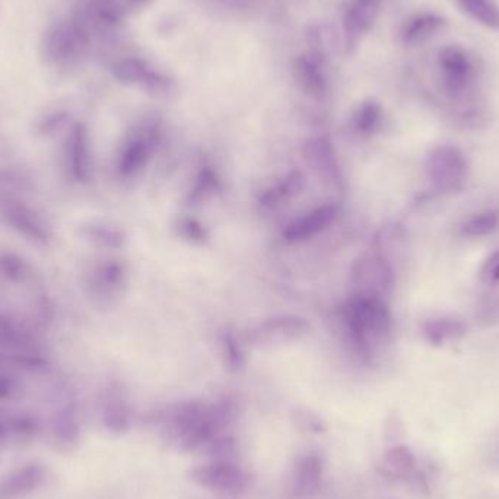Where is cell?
Wrapping results in <instances>:
<instances>
[{"label":"cell","mask_w":499,"mask_h":499,"mask_svg":"<svg viewBox=\"0 0 499 499\" xmlns=\"http://www.w3.org/2000/svg\"><path fill=\"white\" fill-rule=\"evenodd\" d=\"M227 418L225 408L188 402L168 409L162 423V435L168 444L180 452L206 450L215 438L219 437L220 431L227 425Z\"/></svg>","instance_id":"1"},{"label":"cell","mask_w":499,"mask_h":499,"mask_svg":"<svg viewBox=\"0 0 499 499\" xmlns=\"http://www.w3.org/2000/svg\"><path fill=\"white\" fill-rule=\"evenodd\" d=\"M343 321L356 351L363 356L371 355L372 346L386 341L393 329V317L382 298L352 295L343 311Z\"/></svg>","instance_id":"2"},{"label":"cell","mask_w":499,"mask_h":499,"mask_svg":"<svg viewBox=\"0 0 499 499\" xmlns=\"http://www.w3.org/2000/svg\"><path fill=\"white\" fill-rule=\"evenodd\" d=\"M438 69L443 89L452 98H464L476 84V60L462 46H447L443 48L438 53Z\"/></svg>","instance_id":"3"},{"label":"cell","mask_w":499,"mask_h":499,"mask_svg":"<svg viewBox=\"0 0 499 499\" xmlns=\"http://www.w3.org/2000/svg\"><path fill=\"white\" fill-rule=\"evenodd\" d=\"M426 171L431 183L441 193L460 191L469 177L466 155L454 145L435 148L426 161Z\"/></svg>","instance_id":"4"},{"label":"cell","mask_w":499,"mask_h":499,"mask_svg":"<svg viewBox=\"0 0 499 499\" xmlns=\"http://www.w3.org/2000/svg\"><path fill=\"white\" fill-rule=\"evenodd\" d=\"M190 479L200 488L225 495H239L249 486L246 470L229 459H213L199 464L190 470Z\"/></svg>","instance_id":"5"},{"label":"cell","mask_w":499,"mask_h":499,"mask_svg":"<svg viewBox=\"0 0 499 499\" xmlns=\"http://www.w3.org/2000/svg\"><path fill=\"white\" fill-rule=\"evenodd\" d=\"M394 285V269L379 254L363 256L352 270L353 295L356 297L384 298Z\"/></svg>","instance_id":"6"},{"label":"cell","mask_w":499,"mask_h":499,"mask_svg":"<svg viewBox=\"0 0 499 499\" xmlns=\"http://www.w3.org/2000/svg\"><path fill=\"white\" fill-rule=\"evenodd\" d=\"M46 479L45 467L37 463L24 464L0 481V499H19L37 491Z\"/></svg>","instance_id":"7"},{"label":"cell","mask_w":499,"mask_h":499,"mask_svg":"<svg viewBox=\"0 0 499 499\" xmlns=\"http://www.w3.org/2000/svg\"><path fill=\"white\" fill-rule=\"evenodd\" d=\"M339 208L336 205H324L321 208L305 213L304 217L292 220L288 225L287 229L283 231V237L288 241H302L309 239L314 235L323 232L333 224V220L338 218Z\"/></svg>","instance_id":"8"},{"label":"cell","mask_w":499,"mask_h":499,"mask_svg":"<svg viewBox=\"0 0 499 499\" xmlns=\"http://www.w3.org/2000/svg\"><path fill=\"white\" fill-rule=\"evenodd\" d=\"M323 460L320 455L310 453L298 460L295 466L292 489L297 498H310L319 491L323 479Z\"/></svg>","instance_id":"9"},{"label":"cell","mask_w":499,"mask_h":499,"mask_svg":"<svg viewBox=\"0 0 499 499\" xmlns=\"http://www.w3.org/2000/svg\"><path fill=\"white\" fill-rule=\"evenodd\" d=\"M379 0H355L345 18V33L349 40L356 41L372 28L379 16Z\"/></svg>","instance_id":"10"},{"label":"cell","mask_w":499,"mask_h":499,"mask_svg":"<svg viewBox=\"0 0 499 499\" xmlns=\"http://www.w3.org/2000/svg\"><path fill=\"white\" fill-rule=\"evenodd\" d=\"M309 324L298 317H280V319L269 320L260 324L258 331H254V338L258 341H287L298 338L307 331Z\"/></svg>","instance_id":"11"},{"label":"cell","mask_w":499,"mask_h":499,"mask_svg":"<svg viewBox=\"0 0 499 499\" xmlns=\"http://www.w3.org/2000/svg\"><path fill=\"white\" fill-rule=\"evenodd\" d=\"M297 77L305 92L310 96L321 97L327 89L323 60L320 55L311 53L300 57L297 62Z\"/></svg>","instance_id":"12"},{"label":"cell","mask_w":499,"mask_h":499,"mask_svg":"<svg viewBox=\"0 0 499 499\" xmlns=\"http://www.w3.org/2000/svg\"><path fill=\"white\" fill-rule=\"evenodd\" d=\"M81 46V36L74 26H56L52 33L48 34L46 41V53L48 59L59 63L70 59Z\"/></svg>","instance_id":"13"},{"label":"cell","mask_w":499,"mask_h":499,"mask_svg":"<svg viewBox=\"0 0 499 499\" xmlns=\"http://www.w3.org/2000/svg\"><path fill=\"white\" fill-rule=\"evenodd\" d=\"M382 462H384V467L389 470V474H393L397 479L418 481V459L406 445H394L389 448Z\"/></svg>","instance_id":"14"},{"label":"cell","mask_w":499,"mask_h":499,"mask_svg":"<svg viewBox=\"0 0 499 499\" xmlns=\"http://www.w3.org/2000/svg\"><path fill=\"white\" fill-rule=\"evenodd\" d=\"M447 26V21L435 14H423L411 19L403 30V41L406 45H423L435 37Z\"/></svg>","instance_id":"15"},{"label":"cell","mask_w":499,"mask_h":499,"mask_svg":"<svg viewBox=\"0 0 499 499\" xmlns=\"http://www.w3.org/2000/svg\"><path fill=\"white\" fill-rule=\"evenodd\" d=\"M155 132L145 133L139 137H133L129 147L126 148L125 155L121 159V173L126 176H132L147 166L148 159L151 157L152 147H154Z\"/></svg>","instance_id":"16"},{"label":"cell","mask_w":499,"mask_h":499,"mask_svg":"<svg viewBox=\"0 0 499 499\" xmlns=\"http://www.w3.org/2000/svg\"><path fill=\"white\" fill-rule=\"evenodd\" d=\"M467 326L464 321L454 317L431 320L423 326V334L431 345H444L447 341H457L466 334Z\"/></svg>","instance_id":"17"},{"label":"cell","mask_w":499,"mask_h":499,"mask_svg":"<svg viewBox=\"0 0 499 499\" xmlns=\"http://www.w3.org/2000/svg\"><path fill=\"white\" fill-rule=\"evenodd\" d=\"M305 158L317 173L329 178H338V162L334 158L333 148L329 144V140L316 139L310 142L307 145Z\"/></svg>","instance_id":"18"},{"label":"cell","mask_w":499,"mask_h":499,"mask_svg":"<svg viewBox=\"0 0 499 499\" xmlns=\"http://www.w3.org/2000/svg\"><path fill=\"white\" fill-rule=\"evenodd\" d=\"M375 254L389 261L393 266V260L404 249V231L401 225L392 224L382 228L375 239Z\"/></svg>","instance_id":"19"},{"label":"cell","mask_w":499,"mask_h":499,"mask_svg":"<svg viewBox=\"0 0 499 499\" xmlns=\"http://www.w3.org/2000/svg\"><path fill=\"white\" fill-rule=\"evenodd\" d=\"M499 229V212L495 209L482 210L467 218L460 227V232L469 239H482L495 234Z\"/></svg>","instance_id":"20"},{"label":"cell","mask_w":499,"mask_h":499,"mask_svg":"<svg viewBox=\"0 0 499 499\" xmlns=\"http://www.w3.org/2000/svg\"><path fill=\"white\" fill-rule=\"evenodd\" d=\"M463 11H466L476 23L499 30V8L494 0H457Z\"/></svg>","instance_id":"21"},{"label":"cell","mask_w":499,"mask_h":499,"mask_svg":"<svg viewBox=\"0 0 499 499\" xmlns=\"http://www.w3.org/2000/svg\"><path fill=\"white\" fill-rule=\"evenodd\" d=\"M130 423H132V416H130L129 406L121 399L113 397L104 404L103 423L110 433H125L129 430Z\"/></svg>","instance_id":"22"},{"label":"cell","mask_w":499,"mask_h":499,"mask_svg":"<svg viewBox=\"0 0 499 499\" xmlns=\"http://www.w3.org/2000/svg\"><path fill=\"white\" fill-rule=\"evenodd\" d=\"M53 435L60 444H76L79 435H81V425H79L74 409H63L56 415L55 421H53Z\"/></svg>","instance_id":"23"},{"label":"cell","mask_w":499,"mask_h":499,"mask_svg":"<svg viewBox=\"0 0 499 499\" xmlns=\"http://www.w3.org/2000/svg\"><path fill=\"white\" fill-rule=\"evenodd\" d=\"M301 174H290L282 183L276 184L275 188H270V190L261 198V205L269 206V208H275V206L282 205L283 202H287L290 198H294L295 193L301 191Z\"/></svg>","instance_id":"24"},{"label":"cell","mask_w":499,"mask_h":499,"mask_svg":"<svg viewBox=\"0 0 499 499\" xmlns=\"http://www.w3.org/2000/svg\"><path fill=\"white\" fill-rule=\"evenodd\" d=\"M382 123V110L379 104L368 101L356 113L355 126L358 132L372 135L380 129Z\"/></svg>","instance_id":"25"},{"label":"cell","mask_w":499,"mask_h":499,"mask_svg":"<svg viewBox=\"0 0 499 499\" xmlns=\"http://www.w3.org/2000/svg\"><path fill=\"white\" fill-rule=\"evenodd\" d=\"M151 72L147 63L139 59H126L118 62L114 66V75L118 81L125 84H139L145 81V77Z\"/></svg>","instance_id":"26"},{"label":"cell","mask_w":499,"mask_h":499,"mask_svg":"<svg viewBox=\"0 0 499 499\" xmlns=\"http://www.w3.org/2000/svg\"><path fill=\"white\" fill-rule=\"evenodd\" d=\"M140 87L155 97H168L174 89V84L169 81L168 77L158 74V72H154L152 69Z\"/></svg>","instance_id":"27"},{"label":"cell","mask_w":499,"mask_h":499,"mask_svg":"<svg viewBox=\"0 0 499 499\" xmlns=\"http://www.w3.org/2000/svg\"><path fill=\"white\" fill-rule=\"evenodd\" d=\"M479 280L488 287L499 285V249L484 260L479 270Z\"/></svg>","instance_id":"28"},{"label":"cell","mask_w":499,"mask_h":499,"mask_svg":"<svg viewBox=\"0 0 499 499\" xmlns=\"http://www.w3.org/2000/svg\"><path fill=\"white\" fill-rule=\"evenodd\" d=\"M9 392H11L9 382L0 377V399H5V397L8 396Z\"/></svg>","instance_id":"29"},{"label":"cell","mask_w":499,"mask_h":499,"mask_svg":"<svg viewBox=\"0 0 499 499\" xmlns=\"http://www.w3.org/2000/svg\"><path fill=\"white\" fill-rule=\"evenodd\" d=\"M9 435H11V430H9V425L6 423H0V443L8 440Z\"/></svg>","instance_id":"30"}]
</instances>
